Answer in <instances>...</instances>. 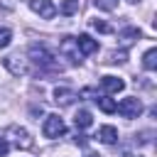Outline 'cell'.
<instances>
[{
    "mask_svg": "<svg viewBox=\"0 0 157 157\" xmlns=\"http://www.w3.org/2000/svg\"><path fill=\"white\" fill-rule=\"evenodd\" d=\"M29 59L34 66H39L42 71H61V66L54 61V54L44 47V44H32L29 47Z\"/></svg>",
    "mask_w": 157,
    "mask_h": 157,
    "instance_id": "cell-1",
    "label": "cell"
},
{
    "mask_svg": "<svg viewBox=\"0 0 157 157\" xmlns=\"http://www.w3.org/2000/svg\"><path fill=\"white\" fill-rule=\"evenodd\" d=\"M59 52H61V56L64 59H69L71 64H81V49H78V44H76V39L74 37H64L61 39V44H59Z\"/></svg>",
    "mask_w": 157,
    "mask_h": 157,
    "instance_id": "cell-2",
    "label": "cell"
},
{
    "mask_svg": "<svg viewBox=\"0 0 157 157\" xmlns=\"http://www.w3.org/2000/svg\"><path fill=\"white\" fill-rule=\"evenodd\" d=\"M115 110L123 115V118H137L140 113H142V103H140V98H123L120 103H115Z\"/></svg>",
    "mask_w": 157,
    "mask_h": 157,
    "instance_id": "cell-3",
    "label": "cell"
},
{
    "mask_svg": "<svg viewBox=\"0 0 157 157\" xmlns=\"http://www.w3.org/2000/svg\"><path fill=\"white\" fill-rule=\"evenodd\" d=\"M42 132H44V137H59V135L66 132V125L59 115H47V120L42 125Z\"/></svg>",
    "mask_w": 157,
    "mask_h": 157,
    "instance_id": "cell-4",
    "label": "cell"
},
{
    "mask_svg": "<svg viewBox=\"0 0 157 157\" xmlns=\"http://www.w3.org/2000/svg\"><path fill=\"white\" fill-rule=\"evenodd\" d=\"M29 7H32L39 17H44V20H52V17L56 15V7H54L52 0H29Z\"/></svg>",
    "mask_w": 157,
    "mask_h": 157,
    "instance_id": "cell-5",
    "label": "cell"
},
{
    "mask_svg": "<svg viewBox=\"0 0 157 157\" xmlns=\"http://www.w3.org/2000/svg\"><path fill=\"white\" fill-rule=\"evenodd\" d=\"M10 135H15V145L17 147H22V150H29L32 145H34V140L29 137V132L25 130V128H10Z\"/></svg>",
    "mask_w": 157,
    "mask_h": 157,
    "instance_id": "cell-6",
    "label": "cell"
},
{
    "mask_svg": "<svg viewBox=\"0 0 157 157\" xmlns=\"http://www.w3.org/2000/svg\"><path fill=\"white\" fill-rule=\"evenodd\" d=\"M101 88H103L105 93H118V91L125 88V81L118 78V76H103V78H101Z\"/></svg>",
    "mask_w": 157,
    "mask_h": 157,
    "instance_id": "cell-7",
    "label": "cell"
},
{
    "mask_svg": "<svg viewBox=\"0 0 157 157\" xmlns=\"http://www.w3.org/2000/svg\"><path fill=\"white\" fill-rule=\"evenodd\" d=\"M5 66H7V71H10V74H15V76H22V74H27V66H25V61H22L17 54H12V56H5Z\"/></svg>",
    "mask_w": 157,
    "mask_h": 157,
    "instance_id": "cell-8",
    "label": "cell"
},
{
    "mask_svg": "<svg viewBox=\"0 0 157 157\" xmlns=\"http://www.w3.org/2000/svg\"><path fill=\"white\" fill-rule=\"evenodd\" d=\"M54 101L66 108V105H71V103L76 101V93H74L71 88H54Z\"/></svg>",
    "mask_w": 157,
    "mask_h": 157,
    "instance_id": "cell-9",
    "label": "cell"
},
{
    "mask_svg": "<svg viewBox=\"0 0 157 157\" xmlns=\"http://www.w3.org/2000/svg\"><path fill=\"white\" fill-rule=\"evenodd\" d=\"M76 44H78L81 54H93V52H98V42H96V39H91L88 34H78Z\"/></svg>",
    "mask_w": 157,
    "mask_h": 157,
    "instance_id": "cell-10",
    "label": "cell"
},
{
    "mask_svg": "<svg viewBox=\"0 0 157 157\" xmlns=\"http://www.w3.org/2000/svg\"><path fill=\"white\" fill-rule=\"evenodd\" d=\"M98 140L105 142V145H113V142L118 140V130H115L113 125H103V128L98 130Z\"/></svg>",
    "mask_w": 157,
    "mask_h": 157,
    "instance_id": "cell-11",
    "label": "cell"
},
{
    "mask_svg": "<svg viewBox=\"0 0 157 157\" xmlns=\"http://www.w3.org/2000/svg\"><path fill=\"white\" fill-rule=\"evenodd\" d=\"M74 123H76V128H78V130H83V128H88V125L93 123V118H91V113H88V110H78V113H76V118H74Z\"/></svg>",
    "mask_w": 157,
    "mask_h": 157,
    "instance_id": "cell-12",
    "label": "cell"
},
{
    "mask_svg": "<svg viewBox=\"0 0 157 157\" xmlns=\"http://www.w3.org/2000/svg\"><path fill=\"white\" fill-rule=\"evenodd\" d=\"M142 66H145L147 71H152V69L157 66V49H147V52H145V56H142Z\"/></svg>",
    "mask_w": 157,
    "mask_h": 157,
    "instance_id": "cell-13",
    "label": "cell"
},
{
    "mask_svg": "<svg viewBox=\"0 0 157 157\" xmlns=\"http://www.w3.org/2000/svg\"><path fill=\"white\" fill-rule=\"evenodd\" d=\"M120 37L125 39V44H130V42H135V39H140V37H142V32H140L137 27H125V29L120 32Z\"/></svg>",
    "mask_w": 157,
    "mask_h": 157,
    "instance_id": "cell-14",
    "label": "cell"
},
{
    "mask_svg": "<svg viewBox=\"0 0 157 157\" xmlns=\"http://www.w3.org/2000/svg\"><path fill=\"white\" fill-rule=\"evenodd\" d=\"M93 101L98 103V108H101L103 113H115V103H113L110 98H105V96H96Z\"/></svg>",
    "mask_w": 157,
    "mask_h": 157,
    "instance_id": "cell-15",
    "label": "cell"
},
{
    "mask_svg": "<svg viewBox=\"0 0 157 157\" xmlns=\"http://www.w3.org/2000/svg\"><path fill=\"white\" fill-rule=\"evenodd\" d=\"M74 12H78V0H64L61 2V15H74Z\"/></svg>",
    "mask_w": 157,
    "mask_h": 157,
    "instance_id": "cell-16",
    "label": "cell"
},
{
    "mask_svg": "<svg viewBox=\"0 0 157 157\" xmlns=\"http://www.w3.org/2000/svg\"><path fill=\"white\" fill-rule=\"evenodd\" d=\"M125 56H128L125 52H110V54H108V59H105V64H123V61H125Z\"/></svg>",
    "mask_w": 157,
    "mask_h": 157,
    "instance_id": "cell-17",
    "label": "cell"
},
{
    "mask_svg": "<svg viewBox=\"0 0 157 157\" xmlns=\"http://www.w3.org/2000/svg\"><path fill=\"white\" fill-rule=\"evenodd\" d=\"M91 25H93V29H98V32H103V34H108V32H113V27H110L108 22H103V20H93Z\"/></svg>",
    "mask_w": 157,
    "mask_h": 157,
    "instance_id": "cell-18",
    "label": "cell"
},
{
    "mask_svg": "<svg viewBox=\"0 0 157 157\" xmlns=\"http://www.w3.org/2000/svg\"><path fill=\"white\" fill-rule=\"evenodd\" d=\"M10 39H12V32H10L7 27H0V49H2V47H7V44H10Z\"/></svg>",
    "mask_w": 157,
    "mask_h": 157,
    "instance_id": "cell-19",
    "label": "cell"
},
{
    "mask_svg": "<svg viewBox=\"0 0 157 157\" xmlns=\"http://www.w3.org/2000/svg\"><path fill=\"white\" fill-rule=\"evenodd\" d=\"M96 5H98L101 10H113V7H115V0H96Z\"/></svg>",
    "mask_w": 157,
    "mask_h": 157,
    "instance_id": "cell-20",
    "label": "cell"
},
{
    "mask_svg": "<svg viewBox=\"0 0 157 157\" xmlns=\"http://www.w3.org/2000/svg\"><path fill=\"white\" fill-rule=\"evenodd\" d=\"M10 152V145H7V140L5 137H0V157H5Z\"/></svg>",
    "mask_w": 157,
    "mask_h": 157,
    "instance_id": "cell-21",
    "label": "cell"
},
{
    "mask_svg": "<svg viewBox=\"0 0 157 157\" xmlns=\"http://www.w3.org/2000/svg\"><path fill=\"white\" fill-rule=\"evenodd\" d=\"M88 157H101V155H93V152H91V155H88Z\"/></svg>",
    "mask_w": 157,
    "mask_h": 157,
    "instance_id": "cell-22",
    "label": "cell"
},
{
    "mask_svg": "<svg viewBox=\"0 0 157 157\" xmlns=\"http://www.w3.org/2000/svg\"><path fill=\"white\" fill-rule=\"evenodd\" d=\"M125 157H137V155H125Z\"/></svg>",
    "mask_w": 157,
    "mask_h": 157,
    "instance_id": "cell-23",
    "label": "cell"
}]
</instances>
